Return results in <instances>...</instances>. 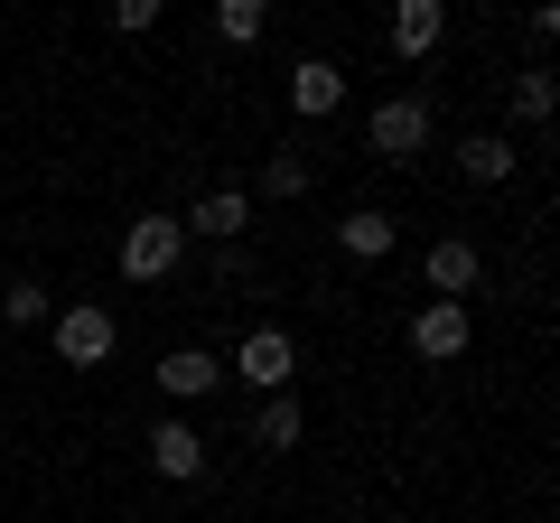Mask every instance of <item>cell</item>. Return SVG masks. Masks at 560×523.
I'll return each mask as SVG.
<instances>
[{
  "label": "cell",
  "instance_id": "cell-1",
  "mask_svg": "<svg viewBox=\"0 0 560 523\" xmlns=\"http://www.w3.org/2000/svg\"><path fill=\"white\" fill-rule=\"evenodd\" d=\"M178 262H187L178 216H131V234H121V281H168Z\"/></svg>",
  "mask_w": 560,
  "mask_h": 523
},
{
  "label": "cell",
  "instance_id": "cell-2",
  "mask_svg": "<svg viewBox=\"0 0 560 523\" xmlns=\"http://www.w3.org/2000/svg\"><path fill=\"white\" fill-rule=\"evenodd\" d=\"M290 374H300V346H290V327H253V337L234 346V383H253L261 403H271V393H290Z\"/></svg>",
  "mask_w": 560,
  "mask_h": 523
},
{
  "label": "cell",
  "instance_id": "cell-3",
  "mask_svg": "<svg viewBox=\"0 0 560 523\" xmlns=\"http://www.w3.org/2000/svg\"><path fill=\"white\" fill-rule=\"evenodd\" d=\"M467 337H477L467 300H420V309H411V356H420V364H458Z\"/></svg>",
  "mask_w": 560,
  "mask_h": 523
},
{
  "label": "cell",
  "instance_id": "cell-4",
  "mask_svg": "<svg viewBox=\"0 0 560 523\" xmlns=\"http://www.w3.org/2000/svg\"><path fill=\"white\" fill-rule=\"evenodd\" d=\"M113 346H121V327H113V309H103V300H66V309H57V356H66V364L94 374Z\"/></svg>",
  "mask_w": 560,
  "mask_h": 523
},
{
  "label": "cell",
  "instance_id": "cell-5",
  "mask_svg": "<svg viewBox=\"0 0 560 523\" xmlns=\"http://www.w3.org/2000/svg\"><path fill=\"white\" fill-rule=\"evenodd\" d=\"M364 141H374L383 160H420V150H430V103L420 94H383L374 121H364Z\"/></svg>",
  "mask_w": 560,
  "mask_h": 523
},
{
  "label": "cell",
  "instance_id": "cell-6",
  "mask_svg": "<svg viewBox=\"0 0 560 523\" xmlns=\"http://www.w3.org/2000/svg\"><path fill=\"white\" fill-rule=\"evenodd\" d=\"M290 113H300V121L346 113V66L337 57H300V66H290Z\"/></svg>",
  "mask_w": 560,
  "mask_h": 523
},
{
  "label": "cell",
  "instance_id": "cell-7",
  "mask_svg": "<svg viewBox=\"0 0 560 523\" xmlns=\"http://www.w3.org/2000/svg\"><path fill=\"white\" fill-rule=\"evenodd\" d=\"M477 271H486V253H477L467 234H440V243H430V300H467Z\"/></svg>",
  "mask_w": 560,
  "mask_h": 523
},
{
  "label": "cell",
  "instance_id": "cell-8",
  "mask_svg": "<svg viewBox=\"0 0 560 523\" xmlns=\"http://www.w3.org/2000/svg\"><path fill=\"white\" fill-rule=\"evenodd\" d=\"M150 467H160L168 486H197L206 477V440L187 421H160V430H150Z\"/></svg>",
  "mask_w": 560,
  "mask_h": 523
},
{
  "label": "cell",
  "instance_id": "cell-9",
  "mask_svg": "<svg viewBox=\"0 0 560 523\" xmlns=\"http://www.w3.org/2000/svg\"><path fill=\"white\" fill-rule=\"evenodd\" d=\"M215 383H224V364L206 356V346H178V356H160V393H168V403H206Z\"/></svg>",
  "mask_w": 560,
  "mask_h": 523
},
{
  "label": "cell",
  "instance_id": "cell-10",
  "mask_svg": "<svg viewBox=\"0 0 560 523\" xmlns=\"http://www.w3.org/2000/svg\"><path fill=\"white\" fill-rule=\"evenodd\" d=\"M440 38H448V10H440V0H401V10H393V57L420 66Z\"/></svg>",
  "mask_w": 560,
  "mask_h": 523
},
{
  "label": "cell",
  "instance_id": "cell-11",
  "mask_svg": "<svg viewBox=\"0 0 560 523\" xmlns=\"http://www.w3.org/2000/svg\"><path fill=\"white\" fill-rule=\"evenodd\" d=\"M187 234H215V243H234L243 224H253V197H243V187H206L197 197V216H178Z\"/></svg>",
  "mask_w": 560,
  "mask_h": 523
},
{
  "label": "cell",
  "instance_id": "cell-12",
  "mask_svg": "<svg viewBox=\"0 0 560 523\" xmlns=\"http://www.w3.org/2000/svg\"><path fill=\"white\" fill-rule=\"evenodd\" d=\"M393 243H401V224H393V216H374V206H355V216L337 224V253H355V262H383Z\"/></svg>",
  "mask_w": 560,
  "mask_h": 523
},
{
  "label": "cell",
  "instance_id": "cell-13",
  "mask_svg": "<svg viewBox=\"0 0 560 523\" xmlns=\"http://www.w3.org/2000/svg\"><path fill=\"white\" fill-rule=\"evenodd\" d=\"M458 168H467L477 187H504V178H514V150H504V131H467V141H458Z\"/></svg>",
  "mask_w": 560,
  "mask_h": 523
},
{
  "label": "cell",
  "instance_id": "cell-14",
  "mask_svg": "<svg viewBox=\"0 0 560 523\" xmlns=\"http://www.w3.org/2000/svg\"><path fill=\"white\" fill-rule=\"evenodd\" d=\"M300 430H308V421H300V403H290V393H271V403L253 411V449H300Z\"/></svg>",
  "mask_w": 560,
  "mask_h": 523
},
{
  "label": "cell",
  "instance_id": "cell-15",
  "mask_svg": "<svg viewBox=\"0 0 560 523\" xmlns=\"http://www.w3.org/2000/svg\"><path fill=\"white\" fill-rule=\"evenodd\" d=\"M261 28H271V10H261V0H215V38H224V47H253Z\"/></svg>",
  "mask_w": 560,
  "mask_h": 523
},
{
  "label": "cell",
  "instance_id": "cell-16",
  "mask_svg": "<svg viewBox=\"0 0 560 523\" xmlns=\"http://www.w3.org/2000/svg\"><path fill=\"white\" fill-rule=\"evenodd\" d=\"M551 103H560L551 66H523V75H514V113H523V121H551Z\"/></svg>",
  "mask_w": 560,
  "mask_h": 523
},
{
  "label": "cell",
  "instance_id": "cell-17",
  "mask_svg": "<svg viewBox=\"0 0 560 523\" xmlns=\"http://www.w3.org/2000/svg\"><path fill=\"white\" fill-rule=\"evenodd\" d=\"M0 318H10V327H38L47 318V290L38 281H10V290H0Z\"/></svg>",
  "mask_w": 560,
  "mask_h": 523
},
{
  "label": "cell",
  "instance_id": "cell-18",
  "mask_svg": "<svg viewBox=\"0 0 560 523\" xmlns=\"http://www.w3.org/2000/svg\"><path fill=\"white\" fill-rule=\"evenodd\" d=\"M261 187H271V197H308V160H290V150H280V160L261 168Z\"/></svg>",
  "mask_w": 560,
  "mask_h": 523
},
{
  "label": "cell",
  "instance_id": "cell-19",
  "mask_svg": "<svg viewBox=\"0 0 560 523\" xmlns=\"http://www.w3.org/2000/svg\"><path fill=\"white\" fill-rule=\"evenodd\" d=\"M113 28L140 38V28H160V0H113Z\"/></svg>",
  "mask_w": 560,
  "mask_h": 523
}]
</instances>
